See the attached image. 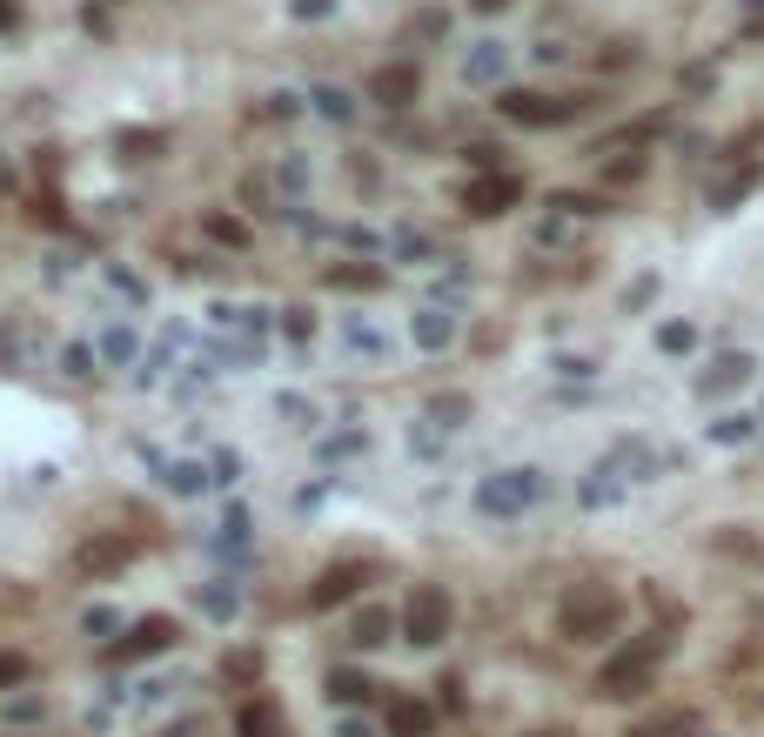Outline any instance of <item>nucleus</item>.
I'll return each instance as SVG.
<instances>
[{"label":"nucleus","mask_w":764,"mask_h":737,"mask_svg":"<svg viewBox=\"0 0 764 737\" xmlns=\"http://www.w3.org/2000/svg\"><path fill=\"white\" fill-rule=\"evenodd\" d=\"M617 630V597H610L604 583H584V590H570L563 597V637H577V644H597Z\"/></svg>","instance_id":"nucleus-1"},{"label":"nucleus","mask_w":764,"mask_h":737,"mask_svg":"<svg viewBox=\"0 0 764 737\" xmlns=\"http://www.w3.org/2000/svg\"><path fill=\"white\" fill-rule=\"evenodd\" d=\"M657 657H664V637H644V644H630L624 657H610V664L597 670V691H604V697H637V691H651Z\"/></svg>","instance_id":"nucleus-2"},{"label":"nucleus","mask_w":764,"mask_h":737,"mask_svg":"<svg viewBox=\"0 0 764 737\" xmlns=\"http://www.w3.org/2000/svg\"><path fill=\"white\" fill-rule=\"evenodd\" d=\"M403 630H409V644H443V637H450V590H443V583H423L403 610Z\"/></svg>","instance_id":"nucleus-3"},{"label":"nucleus","mask_w":764,"mask_h":737,"mask_svg":"<svg viewBox=\"0 0 764 737\" xmlns=\"http://www.w3.org/2000/svg\"><path fill=\"white\" fill-rule=\"evenodd\" d=\"M537 496H543L537 469H503V476H490V483L476 490V503H483L490 516H517V510H530Z\"/></svg>","instance_id":"nucleus-4"},{"label":"nucleus","mask_w":764,"mask_h":737,"mask_svg":"<svg viewBox=\"0 0 764 737\" xmlns=\"http://www.w3.org/2000/svg\"><path fill=\"white\" fill-rule=\"evenodd\" d=\"M416 88H423V74H416L409 61H396V67H382L376 81H369V101H382V108H409Z\"/></svg>","instance_id":"nucleus-5"},{"label":"nucleus","mask_w":764,"mask_h":737,"mask_svg":"<svg viewBox=\"0 0 764 737\" xmlns=\"http://www.w3.org/2000/svg\"><path fill=\"white\" fill-rule=\"evenodd\" d=\"M503 114H510V121H530V128H550V121H570V101H550V94H503Z\"/></svg>","instance_id":"nucleus-6"},{"label":"nucleus","mask_w":764,"mask_h":737,"mask_svg":"<svg viewBox=\"0 0 764 737\" xmlns=\"http://www.w3.org/2000/svg\"><path fill=\"white\" fill-rule=\"evenodd\" d=\"M517 195H523V188H517L510 175H483L470 195H463V208H470V215H503V208H510Z\"/></svg>","instance_id":"nucleus-7"},{"label":"nucleus","mask_w":764,"mask_h":737,"mask_svg":"<svg viewBox=\"0 0 764 737\" xmlns=\"http://www.w3.org/2000/svg\"><path fill=\"white\" fill-rule=\"evenodd\" d=\"M503 61H510V54H503V41H476L470 54H463V81H476V88H483V81H496V74H503Z\"/></svg>","instance_id":"nucleus-8"},{"label":"nucleus","mask_w":764,"mask_h":737,"mask_svg":"<svg viewBox=\"0 0 764 737\" xmlns=\"http://www.w3.org/2000/svg\"><path fill=\"white\" fill-rule=\"evenodd\" d=\"M356 583H362V570H356V563H336V570H329V577H322V583H315V610H329V603H342V597H349V590H356Z\"/></svg>","instance_id":"nucleus-9"},{"label":"nucleus","mask_w":764,"mask_h":737,"mask_svg":"<svg viewBox=\"0 0 764 737\" xmlns=\"http://www.w3.org/2000/svg\"><path fill=\"white\" fill-rule=\"evenodd\" d=\"M175 644V624H168V617H148V624H135V637H128V657H141V650H168Z\"/></svg>","instance_id":"nucleus-10"},{"label":"nucleus","mask_w":764,"mask_h":737,"mask_svg":"<svg viewBox=\"0 0 764 737\" xmlns=\"http://www.w3.org/2000/svg\"><path fill=\"white\" fill-rule=\"evenodd\" d=\"M744 376H751V362H744V356H724V362H711V376L697 382V389H704V396H718V389H738Z\"/></svg>","instance_id":"nucleus-11"},{"label":"nucleus","mask_w":764,"mask_h":737,"mask_svg":"<svg viewBox=\"0 0 764 737\" xmlns=\"http://www.w3.org/2000/svg\"><path fill=\"white\" fill-rule=\"evenodd\" d=\"M382 637H389V610H376V603H369V610H356V624H349V644H382Z\"/></svg>","instance_id":"nucleus-12"},{"label":"nucleus","mask_w":764,"mask_h":737,"mask_svg":"<svg viewBox=\"0 0 764 737\" xmlns=\"http://www.w3.org/2000/svg\"><path fill=\"white\" fill-rule=\"evenodd\" d=\"M242 737H282L275 704H242Z\"/></svg>","instance_id":"nucleus-13"},{"label":"nucleus","mask_w":764,"mask_h":737,"mask_svg":"<svg viewBox=\"0 0 764 737\" xmlns=\"http://www.w3.org/2000/svg\"><path fill=\"white\" fill-rule=\"evenodd\" d=\"M697 731V717L691 711H671V717H651V724H637L630 737H691Z\"/></svg>","instance_id":"nucleus-14"},{"label":"nucleus","mask_w":764,"mask_h":737,"mask_svg":"<svg viewBox=\"0 0 764 737\" xmlns=\"http://www.w3.org/2000/svg\"><path fill=\"white\" fill-rule=\"evenodd\" d=\"M416 342H423V349H443V342H450V315L423 309V315H416Z\"/></svg>","instance_id":"nucleus-15"},{"label":"nucleus","mask_w":764,"mask_h":737,"mask_svg":"<svg viewBox=\"0 0 764 737\" xmlns=\"http://www.w3.org/2000/svg\"><path fill=\"white\" fill-rule=\"evenodd\" d=\"M389 731H396V737H423L429 731V711H423V704H396V711H389Z\"/></svg>","instance_id":"nucleus-16"},{"label":"nucleus","mask_w":764,"mask_h":737,"mask_svg":"<svg viewBox=\"0 0 764 737\" xmlns=\"http://www.w3.org/2000/svg\"><path fill=\"white\" fill-rule=\"evenodd\" d=\"M114 563H128V543H88L81 550V570H114Z\"/></svg>","instance_id":"nucleus-17"},{"label":"nucleus","mask_w":764,"mask_h":737,"mask_svg":"<svg viewBox=\"0 0 764 737\" xmlns=\"http://www.w3.org/2000/svg\"><path fill=\"white\" fill-rule=\"evenodd\" d=\"M456 416H470V396H436V402H429V423L456 429Z\"/></svg>","instance_id":"nucleus-18"},{"label":"nucleus","mask_w":764,"mask_h":737,"mask_svg":"<svg viewBox=\"0 0 764 737\" xmlns=\"http://www.w3.org/2000/svg\"><path fill=\"white\" fill-rule=\"evenodd\" d=\"M329 691H336L342 704H356V697H369L376 684H369V677H356V670H336V677H329Z\"/></svg>","instance_id":"nucleus-19"},{"label":"nucleus","mask_w":764,"mask_h":737,"mask_svg":"<svg viewBox=\"0 0 764 737\" xmlns=\"http://www.w3.org/2000/svg\"><path fill=\"white\" fill-rule=\"evenodd\" d=\"M309 101L329 114V121H349V94H342V88H309Z\"/></svg>","instance_id":"nucleus-20"},{"label":"nucleus","mask_w":764,"mask_h":737,"mask_svg":"<svg viewBox=\"0 0 764 737\" xmlns=\"http://www.w3.org/2000/svg\"><path fill=\"white\" fill-rule=\"evenodd\" d=\"M101 356L128 362V356H135V335H128V329H101Z\"/></svg>","instance_id":"nucleus-21"},{"label":"nucleus","mask_w":764,"mask_h":737,"mask_svg":"<svg viewBox=\"0 0 764 737\" xmlns=\"http://www.w3.org/2000/svg\"><path fill=\"white\" fill-rule=\"evenodd\" d=\"M114 624H121V617H114L108 603H94L88 617H81V630H88V637H108V630H114Z\"/></svg>","instance_id":"nucleus-22"},{"label":"nucleus","mask_w":764,"mask_h":737,"mask_svg":"<svg viewBox=\"0 0 764 737\" xmlns=\"http://www.w3.org/2000/svg\"><path fill=\"white\" fill-rule=\"evenodd\" d=\"M657 342H664L671 356H684V349H691V342H697V329H684V322H671V329H657Z\"/></svg>","instance_id":"nucleus-23"},{"label":"nucleus","mask_w":764,"mask_h":737,"mask_svg":"<svg viewBox=\"0 0 764 737\" xmlns=\"http://www.w3.org/2000/svg\"><path fill=\"white\" fill-rule=\"evenodd\" d=\"M711 436H718V443H744V436H751V416H724V423H711Z\"/></svg>","instance_id":"nucleus-24"},{"label":"nucleus","mask_w":764,"mask_h":737,"mask_svg":"<svg viewBox=\"0 0 764 737\" xmlns=\"http://www.w3.org/2000/svg\"><path fill=\"white\" fill-rule=\"evenodd\" d=\"M349 349H369V356H382V335L369 329V322H349Z\"/></svg>","instance_id":"nucleus-25"},{"label":"nucleus","mask_w":764,"mask_h":737,"mask_svg":"<svg viewBox=\"0 0 764 737\" xmlns=\"http://www.w3.org/2000/svg\"><path fill=\"white\" fill-rule=\"evenodd\" d=\"M27 677V657L21 650H0V684H21Z\"/></svg>","instance_id":"nucleus-26"},{"label":"nucleus","mask_w":764,"mask_h":737,"mask_svg":"<svg viewBox=\"0 0 764 737\" xmlns=\"http://www.w3.org/2000/svg\"><path fill=\"white\" fill-rule=\"evenodd\" d=\"M168 483H175V490H181V496H188V490H202L208 476H202V463H181V469H175V476H168Z\"/></svg>","instance_id":"nucleus-27"},{"label":"nucleus","mask_w":764,"mask_h":737,"mask_svg":"<svg viewBox=\"0 0 764 737\" xmlns=\"http://www.w3.org/2000/svg\"><path fill=\"white\" fill-rule=\"evenodd\" d=\"M7 717H14V724H27V717H41V697H14V704H7Z\"/></svg>","instance_id":"nucleus-28"},{"label":"nucleus","mask_w":764,"mask_h":737,"mask_svg":"<svg viewBox=\"0 0 764 737\" xmlns=\"http://www.w3.org/2000/svg\"><path fill=\"white\" fill-rule=\"evenodd\" d=\"M255 670H262V664H255L248 650H235V657H228V677H255Z\"/></svg>","instance_id":"nucleus-29"},{"label":"nucleus","mask_w":764,"mask_h":737,"mask_svg":"<svg viewBox=\"0 0 764 737\" xmlns=\"http://www.w3.org/2000/svg\"><path fill=\"white\" fill-rule=\"evenodd\" d=\"M202 603H208V617H228V610H235V597H228V590H208Z\"/></svg>","instance_id":"nucleus-30"},{"label":"nucleus","mask_w":764,"mask_h":737,"mask_svg":"<svg viewBox=\"0 0 764 737\" xmlns=\"http://www.w3.org/2000/svg\"><path fill=\"white\" fill-rule=\"evenodd\" d=\"M295 14H302V21H322V14H329V0H295Z\"/></svg>","instance_id":"nucleus-31"},{"label":"nucleus","mask_w":764,"mask_h":737,"mask_svg":"<svg viewBox=\"0 0 764 737\" xmlns=\"http://www.w3.org/2000/svg\"><path fill=\"white\" fill-rule=\"evenodd\" d=\"M342 737H369V724H356V717H349V724H342Z\"/></svg>","instance_id":"nucleus-32"},{"label":"nucleus","mask_w":764,"mask_h":737,"mask_svg":"<svg viewBox=\"0 0 764 737\" xmlns=\"http://www.w3.org/2000/svg\"><path fill=\"white\" fill-rule=\"evenodd\" d=\"M470 7H483V14H496V7H510V0H470Z\"/></svg>","instance_id":"nucleus-33"},{"label":"nucleus","mask_w":764,"mask_h":737,"mask_svg":"<svg viewBox=\"0 0 764 737\" xmlns=\"http://www.w3.org/2000/svg\"><path fill=\"white\" fill-rule=\"evenodd\" d=\"M7 21H14V7H7V0H0V27H7Z\"/></svg>","instance_id":"nucleus-34"}]
</instances>
